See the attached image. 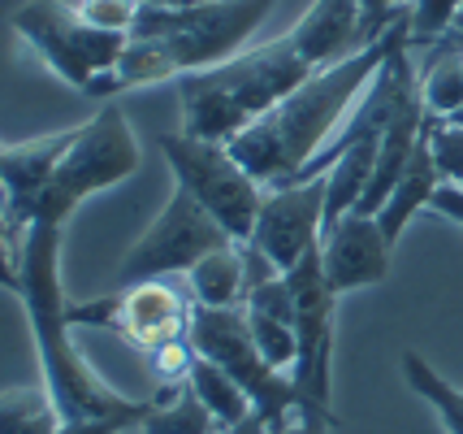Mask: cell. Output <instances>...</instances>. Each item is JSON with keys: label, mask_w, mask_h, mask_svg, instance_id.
Instances as JSON below:
<instances>
[{"label": "cell", "mask_w": 463, "mask_h": 434, "mask_svg": "<svg viewBox=\"0 0 463 434\" xmlns=\"http://www.w3.org/2000/svg\"><path fill=\"white\" fill-rule=\"evenodd\" d=\"M407 26V14L390 31H385L377 43H368L360 53H351L346 62H334L317 70L312 79H303L286 101H278L264 118L239 130L230 140V152L239 157L247 174L269 191V187H286V183H299L303 169L317 161L338 126L346 122L351 104L360 101V92L373 83V74L382 70L385 53L394 48L399 31Z\"/></svg>", "instance_id": "6da1fadb"}, {"label": "cell", "mask_w": 463, "mask_h": 434, "mask_svg": "<svg viewBox=\"0 0 463 434\" xmlns=\"http://www.w3.org/2000/svg\"><path fill=\"white\" fill-rule=\"evenodd\" d=\"M18 274H22V309L31 322L35 356H40V378L61 417H147L156 400H130L104 382L96 365L87 361L74 343L70 326V300L61 287V227H26L18 248Z\"/></svg>", "instance_id": "7a4b0ae2"}, {"label": "cell", "mask_w": 463, "mask_h": 434, "mask_svg": "<svg viewBox=\"0 0 463 434\" xmlns=\"http://www.w3.org/2000/svg\"><path fill=\"white\" fill-rule=\"evenodd\" d=\"M312 74H317V65L299 53L290 31L269 43L242 48L230 62L178 79L182 130L195 135V140L230 144L239 130L264 118L273 104L286 101Z\"/></svg>", "instance_id": "3957f363"}, {"label": "cell", "mask_w": 463, "mask_h": 434, "mask_svg": "<svg viewBox=\"0 0 463 434\" xmlns=\"http://www.w3.org/2000/svg\"><path fill=\"white\" fill-rule=\"evenodd\" d=\"M135 169H139V140H135V130H130V122H126V113L118 104H104L91 122L79 126L74 144L65 148L61 166L52 169L40 205H35L31 227L40 222V227L65 230V222L74 217V208L82 200H91V196L109 191L113 183L130 178Z\"/></svg>", "instance_id": "277c9868"}, {"label": "cell", "mask_w": 463, "mask_h": 434, "mask_svg": "<svg viewBox=\"0 0 463 434\" xmlns=\"http://www.w3.org/2000/svg\"><path fill=\"white\" fill-rule=\"evenodd\" d=\"M186 339H191V348L200 352V356L217 361V365L239 382L242 391H247V400H251V409L264 417L269 430H278V426L290 421L295 413H321V417H329V421H338L329 409L312 404L290 373L273 370V365L264 361L260 348H256V339H251V331H247V313L242 309H200V304H195Z\"/></svg>", "instance_id": "5b68a950"}, {"label": "cell", "mask_w": 463, "mask_h": 434, "mask_svg": "<svg viewBox=\"0 0 463 434\" xmlns=\"http://www.w3.org/2000/svg\"><path fill=\"white\" fill-rule=\"evenodd\" d=\"M278 0H213L200 9H161L139 5V18L130 26V40H161L182 74L213 70L242 53V43L260 31Z\"/></svg>", "instance_id": "8992f818"}, {"label": "cell", "mask_w": 463, "mask_h": 434, "mask_svg": "<svg viewBox=\"0 0 463 434\" xmlns=\"http://www.w3.org/2000/svg\"><path fill=\"white\" fill-rule=\"evenodd\" d=\"M191 313H195L191 283H182V274H174V278H147L135 287L109 291L87 304H70V326L74 331H82V326L109 331L126 339L130 348H139L143 356H152V352L186 339Z\"/></svg>", "instance_id": "52a82bcc"}, {"label": "cell", "mask_w": 463, "mask_h": 434, "mask_svg": "<svg viewBox=\"0 0 463 434\" xmlns=\"http://www.w3.org/2000/svg\"><path fill=\"white\" fill-rule=\"evenodd\" d=\"M156 144H161L178 187H186V191L230 230V239L247 244L251 230H256V217H260L264 187L247 174V166L230 152V144L195 140V135H186V130L161 135Z\"/></svg>", "instance_id": "ba28073f"}, {"label": "cell", "mask_w": 463, "mask_h": 434, "mask_svg": "<svg viewBox=\"0 0 463 434\" xmlns=\"http://www.w3.org/2000/svg\"><path fill=\"white\" fill-rule=\"evenodd\" d=\"M14 31L40 53L48 70H57L82 96L100 74L118 65V57L130 43V35L87 22L79 5H65V0H26L14 14Z\"/></svg>", "instance_id": "9c48e42d"}, {"label": "cell", "mask_w": 463, "mask_h": 434, "mask_svg": "<svg viewBox=\"0 0 463 434\" xmlns=\"http://www.w3.org/2000/svg\"><path fill=\"white\" fill-rule=\"evenodd\" d=\"M239 239H230V230L208 213V208L186 191L174 187V196L165 200L156 222L143 230L121 256L118 274H113V291L147 283V278H174V274H191L208 252H222Z\"/></svg>", "instance_id": "30bf717a"}, {"label": "cell", "mask_w": 463, "mask_h": 434, "mask_svg": "<svg viewBox=\"0 0 463 434\" xmlns=\"http://www.w3.org/2000/svg\"><path fill=\"white\" fill-rule=\"evenodd\" d=\"M286 283H290V295H295V339H299V356H295L290 378L299 382L312 404L329 409V395H334V313H338V291L325 283L321 244L307 252L295 269H286Z\"/></svg>", "instance_id": "8fae6325"}, {"label": "cell", "mask_w": 463, "mask_h": 434, "mask_svg": "<svg viewBox=\"0 0 463 434\" xmlns=\"http://www.w3.org/2000/svg\"><path fill=\"white\" fill-rule=\"evenodd\" d=\"M321 230H325V174H317V178H303V183L269 187L260 217H256V230H251L247 244L260 248L286 274L321 244Z\"/></svg>", "instance_id": "7c38bea8"}, {"label": "cell", "mask_w": 463, "mask_h": 434, "mask_svg": "<svg viewBox=\"0 0 463 434\" xmlns=\"http://www.w3.org/2000/svg\"><path fill=\"white\" fill-rule=\"evenodd\" d=\"M390 252H394V244L385 239L382 222L368 213H346L321 230V269L325 283L338 295L385 283Z\"/></svg>", "instance_id": "4fadbf2b"}, {"label": "cell", "mask_w": 463, "mask_h": 434, "mask_svg": "<svg viewBox=\"0 0 463 434\" xmlns=\"http://www.w3.org/2000/svg\"><path fill=\"white\" fill-rule=\"evenodd\" d=\"M74 135H79V126L0 148V205L9 213V227H14L18 239L26 235V227H31L43 187L52 178V169L61 166L65 148L74 144Z\"/></svg>", "instance_id": "5bb4252c"}, {"label": "cell", "mask_w": 463, "mask_h": 434, "mask_svg": "<svg viewBox=\"0 0 463 434\" xmlns=\"http://www.w3.org/2000/svg\"><path fill=\"white\" fill-rule=\"evenodd\" d=\"M290 40L299 43V53L317 70L346 62L351 53L368 48V40H364V5L360 0H312V9L290 26Z\"/></svg>", "instance_id": "9a60e30c"}, {"label": "cell", "mask_w": 463, "mask_h": 434, "mask_svg": "<svg viewBox=\"0 0 463 434\" xmlns=\"http://www.w3.org/2000/svg\"><path fill=\"white\" fill-rule=\"evenodd\" d=\"M442 183H446L442 169H438V161H433V122H424V135H420V144H416V152H411L407 169L399 174L394 191L385 196V205L373 213V217L382 222L390 244H399V235L407 230V222H411L420 208L433 205V191H438Z\"/></svg>", "instance_id": "2e32d148"}, {"label": "cell", "mask_w": 463, "mask_h": 434, "mask_svg": "<svg viewBox=\"0 0 463 434\" xmlns=\"http://www.w3.org/2000/svg\"><path fill=\"white\" fill-rule=\"evenodd\" d=\"M420 70V96L424 109L433 118H455L463 109V31L450 26L438 43L424 48V62H416Z\"/></svg>", "instance_id": "e0dca14e"}, {"label": "cell", "mask_w": 463, "mask_h": 434, "mask_svg": "<svg viewBox=\"0 0 463 434\" xmlns=\"http://www.w3.org/2000/svg\"><path fill=\"white\" fill-rule=\"evenodd\" d=\"M191 295L200 309H242L247 300V269H242V244L208 252L200 265L186 274Z\"/></svg>", "instance_id": "ac0fdd59"}, {"label": "cell", "mask_w": 463, "mask_h": 434, "mask_svg": "<svg viewBox=\"0 0 463 434\" xmlns=\"http://www.w3.org/2000/svg\"><path fill=\"white\" fill-rule=\"evenodd\" d=\"M222 426L213 421V413L203 409V400L195 395L191 382L165 387L152 404V413L143 417L139 434H217Z\"/></svg>", "instance_id": "d6986e66"}, {"label": "cell", "mask_w": 463, "mask_h": 434, "mask_svg": "<svg viewBox=\"0 0 463 434\" xmlns=\"http://www.w3.org/2000/svg\"><path fill=\"white\" fill-rule=\"evenodd\" d=\"M186 382L195 387V395L203 400V409L213 413L217 426H239L242 417L256 413L239 382H234L217 361H208V356H200V352H195V365H191V378H186Z\"/></svg>", "instance_id": "ffe728a7"}, {"label": "cell", "mask_w": 463, "mask_h": 434, "mask_svg": "<svg viewBox=\"0 0 463 434\" xmlns=\"http://www.w3.org/2000/svg\"><path fill=\"white\" fill-rule=\"evenodd\" d=\"M399 365H403L407 387L420 395L433 413L442 417L446 434H463V391H459V387H450L442 373L424 361L420 352H403V361H399Z\"/></svg>", "instance_id": "44dd1931"}, {"label": "cell", "mask_w": 463, "mask_h": 434, "mask_svg": "<svg viewBox=\"0 0 463 434\" xmlns=\"http://www.w3.org/2000/svg\"><path fill=\"white\" fill-rule=\"evenodd\" d=\"M61 413L48 387H9L0 391V434H52Z\"/></svg>", "instance_id": "7402d4cb"}, {"label": "cell", "mask_w": 463, "mask_h": 434, "mask_svg": "<svg viewBox=\"0 0 463 434\" xmlns=\"http://www.w3.org/2000/svg\"><path fill=\"white\" fill-rule=\"evenodd\" d=\"M247 313V331H251V339H256V348H260V356L273 365V370L290 373L295 370V356H299V339H295V326L290 322H278V317H269V313Z\"/></svg>", "instance_id": "603a6c76"}, {"label": "cell", "mask_w": 463, "mask_h": 434, "mask_svg": "<svg viewBox=\"0 0 463 434\" xmlns=\"http://www.w3.org/2000/svg\"><path fill=\"white\" fill-rule=\"evenodd\" d=\"M463 9V0H411L407 5V43L411 53H424L429 43H438L455 26V14Z\"/></svg>", "instance_id": "cb8c5ba5"}, {"label": "cell", "mask_w": 463, "mask_h": 434, "mask_svg": "<svg viewBox=\"0 0 463 434\" xmlns=\"http://www.w3.org/2000/svg\"><path fill=\"white\" fill-rule=\"evenodd\" d=\"M429 122H433V161L442 169V178L463 187V122H442L433 113Z\"/></svg>", "instance_id": "d4e9b609"}, {"label": "cell", "mask_w": 463, "mask_h": 434, "mask_svg": "<svg viewBox=\"0 0 463 434\" xmlns=\"http://www.w3.org/2000/svg\"><path fill=\"white\" fill-rule=\"evenodd\" d=\"M82 18L104 26V31H121L130 35V26L139 18V0H82Z\"/></svg>", "instance_id": "484cf974"}, {"label": "cell", "mask_w": 463, "mask_h": 434, "mask_svg": "<svg viewBox=\"0 0 463 434\" xmlns=\"http://www.w3.org/2000/svg\"><path fill=\"white\" fill-rule=\"evenodd\" d=\"M18 248H22V239L14 235V227H9V213H5V205H0V287L9 291V295H18V291H22Z\"/></svg>", "instance_id": "4316f807"}, {"label": "cell", "mask_w": 463, "mask_h": 434, "mask_svg": "<svg viewBox=\"0 0 463 434\" xmlns=\"http://www.w3.org/2000/svg\"><path fill=\"white\" fill-rule=\"evenodd\" d=\"M143 417H79V421H70V417H61V426L52 434H126V430H139Z\"/></svg>", "instance_id": "83f0119b"}, {"label": "cell", "mask_w": 463, "mask_h": 434, "mask_svg": "<svg viewBox=\"0 0 463 434\" xmlns=\"http://www.w3.org/2000/svg\"><path fill=\"white\" fill-rule=\"evenodd\" d=\"M429 208H438L442 217H450L455 227H463V187L459 183H442L438 191H433V205Z\"/></svg>", "instance_id": "f1b7e54d"}, {"label": "cell", "mask_w": 463, "mask_h": 434, "mask_svg": "<svg viewBox=\"0 0 463 434\" xmlns=\"http://www.w3.org/2000/svg\"><path fill=\"white\" fill-rule=\"evenodd\" d=\"M325 426H338V421H329L321 413H295L290 421H282L278 430H269V434H325Z\"/></svg>", "instance_id": "f546056e"}, {"label": "cell", "mask_w": 463, "mask_h": 434, "mask_svg": "<svg viewBox=\"0 0 463 434\" xmlns=\"http://www.w3.org/2000/svg\"><path fill=\"white\" fill-rule=\"evenodd\" d=\"M217 434H269V426H264L260 413H251V417H242L239 426H222Z\"/></svg>", "instance_id": "4dcf8cb0"}, {"label": "cell", "mask_w": 463, "mask_h": 434, "mask_svg": "<svg viewBox=\"0 0 463 434\" xmlns=\"http://www.w3.org/2000/svg\"><path fill=\"white\" fill-rule=\"evenodd\" d=\"M139 5H161V9H200V5H213V0H139Z\"/></svg>", "instance_id": "1f68e13d"}, {"label": "cell", "mask_w": 463, "mask_h": 434, "mask_svg": "<svg viewBox=\"0 0 463 434\" xmlns=\"http://www.w3.org/2000/svg\"><path fill=\"white\" fill-rule=\"evenodd\" d=\"M442 122H463V109H459V113H455V118H442Z\"/></svg>", "instance_id": "d6a6232c"}, {"label": "cell", "mask_w": 463, "mask_h": 434, "mask_svg": "<svg viewBox=\"0 0 463 434\" xmlns=\"http://www.w3.org/2000/svg\"><path fill=\"white\" fill-rule=\"evenodd\" d=\"M455 26H459V31H463V9H459V14H455Z\"/></svg>", "instance_id": "836d02e7"}]
</instances>
